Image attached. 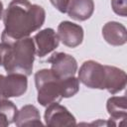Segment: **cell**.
Listing matches in <instances>:
<instances>
[{
	"label": "cell",
	"instance_id": "2",
	"mask_svg": "<svg viewBox=\"0 0 127 127\" xmlns=\"http://www.w3.org/2000/svg\"><path fill=\"white\" fill-rule=\"evenodd\" d=\"M35 83L38 91V102L48 106L60 102L64 97H71L79 90V80L74 76L60 78L51 68H44L36 72Z\"/></svg>",
	"mask_w": 127,
	"mask_h": 127
},
{
	"label": "cell",
	"instance_id": "18",
	"mask_svg": "<svg viewBox=\"0 0 127 127\" xmlns=\"http://www.w3.org/2000/svg\"><path fill=\"white\" fill-rule=\"evenodd\" d=\"M2 13H3V4H2V2L0 1V19H1Z\"/></svg>",
	"mask_w": 127,
	"mask_h": 127
},
{
	"label": "cell",
	"instance_id": "14",
	"mask_svg": "<svg viewBox=\"0 0 127 127\" xmlns=\"http://www.w3.org/2000/svg\"><path fill=\"white\" fill-rule=\"evenodd\" d=\"M14 122L18 127L43 125V123L41 122V115L38 108L31 104L23 106L17 112Z\"/></svg>",
	"mask_w": 127,
	"mask_h": 127
},
{
	"label": "cell",
	"instance_id": "15",
	"mask_svg": "<svg viewBox=\"0 0 127 127\" xmlns=\"http://www.w3.org/2000/svg\"><path fill=\"white\" fill-rule=\"evenodd\" d=\"M111 6L113 11L121 16L125 17L126 12H127V7H126V0H111Z\"/></svg>",
	"mask_w": 127,
	"mask_h": 127
},
{
	"label": "cell",
	"instance_id": "17",
	"mask_svg": "<svg viewBox=\"0 0 127 127\" xmlns=\"http://www.w3.org/2000/svg\"><path fill=\"white\" fill-rule=\"evenodd\" d=\"M7 51H8V45L3 42L0 43V65L3 64L4 63V59L6 57Z\"/></svg>",
	"mask_w": 127,
	"mask_h": 127
},
{
	"label": "cell",
	"instance_id": "6",
	"mask_svg": "<svg viewBox=\"0 0 127 127\" xmlns=\"http://www.w3.org/2000/svg\"><path fill=\"white\" fill-rule=\"evenodd\" d=\"M48 62L51 64V70L60 78L74 76L77 70L76 60L64 53H54Z\"/></svg>",
	"mask_w": 127,
	"mask_h": 127
},
{
	"label": "cell",
	"instance_id": "4",
	"mask_svg": "<svg viewBox=\"0 0 127 127\" xmlns=\"http://www.w3.org/2000/svg\"><path fill=\"white\" fill-rule=\"evenodd\" d=\"M78 80L89 88L105 89V64L103 65L95 61L84 62L78 71Z\"/></svg>",
	"mask_w": 127,
	"mask_h": 127
},
{
	"label": "cell",
	"instance_id": "1",
	"mask_svg": "<svg viewBox=\"0 0 127 127\" xmlns=\"http://www.w3.org/2000/svg\"><path fill=\"white\" fill-rule=\"evenodd\" d=\"M46 19L45 9L29 0H12L3 15L2 42L19 40L39 30Z\"/></svg>",
	"mask_w": 127,
	"mask_h": 127
},
{
	"label": "cell",
	"instance_id": "7",
	"mask_svg": "<svg viewBox=\"0 0 127 127\" xmlns=\"http://www.w3.org/2000/svg\"><path fill=\"white\" fill-rule=\"evenodd\" d=\"M45 122L50 127L74 126L76 124L74 116L58 102L51 103L45 111Z\"/></svg>",
	"mask_w": 127,
	"mask_h": 127
},
{
	"label": "cell",
	"instance_id": "3",
	"mask_svg": "<svg viewBox=\"0 0 127 127\" xmlns=\"http://www.w3.org/2000/svg\"><path fill=\"white\" fill-rule=\"evenodd\" d=\"M3 43L8 45V51L3 63V66L7 73L30 75L33 70L36 54L34 40L26 37Z\"/></svg>",
	"mask_w": 127,
	"mask_h": 127
},
{
	"label": "cell",
	"instance_id": "10",
	"mask_svg": "<svg viewBox=\"0 0 127 127\" xmlns=\"http://www.w3.org/2000/svg\"><path fill=\"white\" fill-rule=\"evenodd\" d=\"M106 80H105V89L111 94H115L123 90L126 86V73L124 70L112 66L106 65Z\"/></svg>",
	"mask_w": 127,
	"mask_h": 127
},
{
	"label": "cell",
	"instance_id": "5",
	"mask_svg": "<svg viewBox=\"0 0 127 127\" xmlns=\"http://www.w3.org/2000/svg\"><path fill=\"white\" fill-rule=\"evenodd\" d=\"M28 87L27 76L21 73L0 74V92L2 98L19 97L23 95Z\"/></svg>",
	"mask_w": 127,
	"mask_h": 127
},
{
	"label": "cell",
	"instance_id": "9",
	"mask_svg": "<svg viewBox=\"0 0 127 127\" xmlns=\"http://www.w3.org/2000/svg\"><path fill=\"white\" fill-rule=\"evenodd\" d=\"M36 55L40 58H43L54 50H56L59 46L60 40L58 34L51 28L44 29L37 33L34 37Z\"/></svg>",
	"mask_w": 127,
	"mask_h": 127
},
{
	"label": "cell",
	"instance_id": "19",
	"mask_svg": "<svg viewBox=\"0 0 127 127\" xmlns=\"http://www.w3.org/2000/svg\"><path fill=\"white\" fill-rule=\"evenodd\" d=\"M0 99H2V95H1V92H0Z\"/></svg>",
	"mask_w": 127,
	"mask_h": 127
},
{
	"label": "cell",
	"instance_id": "8",
	"mask_svg": "<svg viewBox=\"0 0 127 127\" xmlns=\"http://www.w3.org/2000/svg\"><path fill=\"white\" fill-rule=\"evenodd\" d=\"M58 37L59 40L66 47L75 48L82 43L83 40V29L81 26L64 21L58 26Z\"/></svg>",
	"mask_w": 127,
	"mask_h": 127
},
{
	"label": "cell",
	"instance_id": "13",
	"mask_svg": "<svg viewBox=\"0 0 127 127\" xmlns=\"http://www.w3.org/2000/svg\"><path fill=\"white\" fill-rule=\"evenodd\" d=\"M104 40L112 46H122L126 43V28L118 22H108L102 28Z\"/></svg>",
	"mask_w": 127,
	"mask_h": 127
},
{
	"label": "cell",
	"instance_id": "12",
	"mask_svg": "<svg viewBox=\"0 0 127 127\" xmlns=\"http://www.w3.org/2000/svg\"><path fill=\"white\" fill-rule=\"evenodd\" d=\"M93 11V0H70L66 13L73 20L85 21L91 17Z\"/></svg>",
	"mask_w": 127,
	"mask_h": 127
},
{
	"label": "cell",
	"instance_id": "11",
	"mask_svg": "<svg viewBox=\"0 0 127 127\" xmlns=\"http://www.w3.org/2000/svg\"><path fill=\"white\" fill-rule=\"evenodd\" d=\"M106 108L110 115V121L113 126L125 125L126 119V97L125 96H112L107 100Z\"/></svg>",
	"mask_w": 127,
	"mask_h": 127
},
{
	"label": "cell",
	"instance_id": "16",
	"mask_svg": "<svg viewBox=\"0 0 127 127\" xmlns=\"http://www.w3.org/2000/svg\"><path fill=\"white\" fill-rule=\"evenodd\" d=\"M56 9H58L62 13H66L68 4L70 0H50Z\"/></svg>",
	"mask_w": 127,
	"mask_h": 127
}]
</instances>
